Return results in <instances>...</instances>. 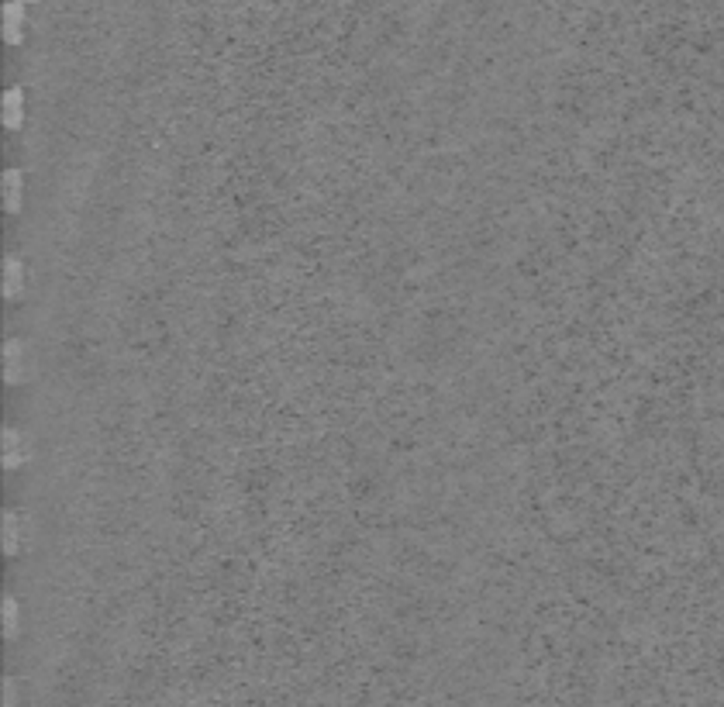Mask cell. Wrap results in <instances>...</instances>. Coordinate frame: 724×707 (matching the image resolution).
<instances>
[{"label":"cell","mask_w":724,"mask_h":707,"mask_svg":"<svg viewBox=\"0 0 724 707\" xmlns=\"http://www.w3.org/2000/svg\"><path fill=\"white\" fill-rule=\"evenodd\" d=\"M35 456V449L28 442V435L18 432V428H4V435H0V459L7 469H22L28 459Z\"/></svg>","instance_id":"1"},{"label":"cell","mask_w":724,"mask_h":707,"mask_svg":"<svg viewBox=\"0 0 724 707\" xmlns=\"http://www.w3.org/2000/svg\"><path fill=\"white\" fill-rule=\"evenodd\" d=\"M4 380L11 387H22L24 380H28V349H24L22 338H11L4 345Z\"/></svg>","instance_id":"2"},{"label":"cell","mask_w":724,"mask_h":707,"mask_svg":"<svg viewBox=\"0 0 724 707\" xmlns=\"http://www.w3.org/2000/svg\"><path fill=\"white\" fill-rule=\"evenodd\" d=\"M24 0H11V4H4V39L11 45H22L24 42Z\"/></svg>","instance_id":"3"},{"label":"cell","mask_w":724,"mask_h":707,"mask_svg":"<svg viewBox=\"0 0 724 707\" xmlns=\"http://www.w3.org/2000/svg\"><path fill=\"white\" fill-rule=\"evenodd\" d=\"M0 538H4V553L18 555L24 546V518L18 511H7L4 514V528H0Z\"/></svg>","instance_id":"4"},{"label":"cell","mask_w":724,"mask_h":707,"mask_svg":"<svg viewBox=\"0 0 724 707\" xmlns=\"http://www.w3.org/2000/svg\"><path fill=\"white\" fill-rule=\"evenodd\" d=\"M24 280H28L24 263L18 256H7V259H4V297H7V301H18L24 293Z\"/></svg>","instance_id":"5"},{"label":"cell","mask_w":724,"mask_h":707,"mask_svg":"<svg viewBox=\"0 0 724 707\" xmlns=\"http://www.w3.org/2000/svg\"><path fill=\"white\" fill-rule=\"evenodd\" d=\"M22 125H24V90L11 87L4 93V128L18 132Z\"/></svg>","instance_id":"6"},{"label":"cell","mask_w":724,"mask_h":707,"mask_svg":"<svg viewBox=\"0 0 724 707\" xmlns=\"http://www.w3.org/2000/svg\"><path fill=\"white\" fill-rule=\"evenodd\" d=\"M24 204V177L22 170H7L4 173V207L11 211V214H18Z\"/></svg>","instance_id":"7"},{"label":"cell","mask_w":724,"mask_h":707,"mask_svg":"<svg viewBox=\"0 0 724 707\" xmlns=\"http://www.w3.org/2000/svg\"><path fill=\"white\" fill-rule=\"evenodd\" d=\"M0 618H4V635H7V639H18V635H22V607H18L14 597H4Z\"/></svg>","instance_id":"8"},{"label":"cell","mask_w":724,"mask_h":707,"mask_svg":"<svg viewBox=\"0 0 724 707\" xmlns=\"http://www.w3.org/2000/svg\"><path fill=\"white\" fill-rule=\"evenodd\" d=\"M4 707H18V686H14V680H4Z\"/></svg>","instance_id":"9"}]
</instances>
